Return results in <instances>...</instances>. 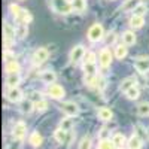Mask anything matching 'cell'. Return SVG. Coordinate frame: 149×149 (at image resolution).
<instances>
[{
	"label": "cell",
	"instance_id": "cell-10",
	"mask_svg": "<svg viewBox=\"0 0 149 149\" xmlns=\"http://www.w3.org/2000/svg\"><path fill=\"white\" fill-rule=\"evenodd\" d=\"M6 98L9 102H14V103H18L22 100V91L19 88H17V86H14V88H9L8 93H6Z\"/></svg>",
	"mask_w": 149,
	"mask_h": 149
},
{
	"label": "cell",
	"instance_id": "cell-39",
	"mask_svg": "<svg viewBox=\"0 0 149 149\" xmlns=\"http://www.w3.org/2000/svg\"><path fill=\"white\" fill-rule=\"evenodd\" d=\"M136 130L139 131V133H137V136H139V134H142V139H145V137H146V131H145V128H143L142 125H136Z\"/></svg>",
	"mask_w": 149,
	"mask_h": 149
},
{
	"label": "cell",
	"instance_id": "cell-42",
	"mask_svg": "<svg viewBox=\"0 0 149 149\" xmlns=\"http://www.w3.org/2000/svg\"><path fill=\"white\" fill-rule=\"evenodd\" d=\"M107 42H109V43L115 42V33H110V34H109V37H107Z\"/></svg>",
	"mask_w": 149,
	"mask_h": 149
},
{
	"label": "cell",
	"instance_id": "cell-19",
	"mask_svg": "<svg viewBox=\"0 0 149 149\" xmlns=\"http://www.w3.org/2000/svg\"><path fill=\"white\" fill-rule=\"evenodd\" d=\"M17 21H18L19 24H29V22L31 21V15H30V12H29V10H26V9H22V10H21V14L17 17Z\"/></svg>",
	"mask_w": 149,
	"mask_h": 149
},
{
	"label": "cell",
	"instance_id": "cell-17",
	"mask_svg": "<svg viewBox=\"0 0 149 149\" xmlns=\"http://www.w3.org/2000/svg\"><path fill=\"white\" fill-rule=\"evenodd\" d=\"M145 24V18L143 17H139V15H133L130 18V26L133 29H142Z\"/></svg>",
	"mask_w": 149,
	"mask_h": 149
},
{
	"label": "cell",
	"instance_id": "cell-3",
	"mask_svg": "<svg viewBox=\"0 0 149 149\" xmlns=\"http://www.w3.org/2000/svg\"><path fill=\"white\" fill-rule=\"evenodd\" d=\"M103 39V27H102V24H94V26L90 27L88 30V40L95 43L98 40H102Z\"/></svg>",
	"mask_w": 149,
	"mask_h": 149
},
{
	"label": "cell",
	"instance_id": "cell-13",
	"mask_svg": "<svg viewBox=\"0 0 149 149\" xmlns=\"http://www.w3.org/2000/svg\"><path fill=\"white\" fill-rule=\"evenodd\" d=\"M127 146H128V149H140L142 148V139L137 134H133L127 142Z\"/></svg>",
	"mask_w": 149,
	"mask_h": 149
},
{
	"label": "cell",
	"instance_id": "cell-34",
	"mask_svg": "<svg viewBox=\"0 0 149 149\" xmlns=\"http://www.w3.org/2000/svg\"><path fill=\"white\" fill-rule=\"evenodd\" d=\"M34 109H36V110H39V112L46 110V109H48V103H46V100H43V98H42L40 102L34 103Z\"/></svg>",
	"mask_w": 149,
	"mask_h": 149
},
{
	"label": "cell",
	"instance_id": "cell-27",
	"mask_svg": "<svg viewBox=\"0 0 149 149\" xmlns=\"http://www.w3.org/2000/svg\"><path fill=\"white\" fill-rule=\"evenodd\" d=\"M29 34V29H27V24H19V26L17 27V36L19 37V39H24Z\"/></svg>",
	"mask_w": 149,
	"mask_h": 149
},
{
	"label": "cell",
	"instance_id": "cell-41",
	"mask_svg": "<svg viewBox=\"0 0 149 149\" xmlns=\"http://www.w3.org/2000/svg\"><path fill=\"white\" fill-rule=\"evenodd\" d=\"M97 85L100 86V90H103V88H104V79L98 78V79H97Z\"/></svg>",
	"mask_w": 149,
	"mask_h": 149
},
{
	"label": "cell",
	"instance_id": "cell-15",
	"mask_svg": "<svg viewBox=\"0 0 149 149\" xmlns=\"http://www.w3.org/2000/svg\"><path fill=\"white\" fill-rule=\"evenodd\" d=\"M19 81H21V78H19L18 73H9L8 78H6V85L9 88H14V86H17L19 84Z\"/></svg>",
	"mask_w": 149,
	"mask_h": 149
},
{
	"label": "cell",
	"instance_id": "cell-7",
	"mask_svg": "<svg viewBox=\"0 0 149 149\" xmlns=\"http://www.w3.org/2000/svg\"><path fill=\"white\" fill-rule=\"evenodd\" d=\"M85 48L82 45H76L72 51H70V61L72 63H78V61H81L84 57H85Z\"/></svg>",
	"mask_w": 149,
	"mask_h": 149
},
{
	"label": "cell",
	"instance_id": "cell-23",
	"mask_svg": "<svg viewBox=\"0 0 149 149\" xmlns=\"http://www.w3.org/2000/svg\"><path fill=\"white\" fill-rule=\"evenodd\" d=\"M33 107H34V104H33V102L30 100H24L22 103H21V112L22 113H30V112L33 110Z\"/></svg>",
	"mask_w": 149,
	"mask_h": 149
},
{
	"label": "cell",
	"instance_id": "cell-29",
	"mask_svg": "<svg viewBox=\"0 0 149 149\" xmlns=\"http://www.w3.org/2000/svg\"><path fill=\"white\" fill-rule=\"evenodd\" d=\"M139 5L137 0H127L125 3L122 5V10L124 12H128V10H134V8Z\"/></svg>",
	"mask_w": 149,
	"mask_h": 149
},
{
	"label": "cell",
	"instance_id": "cell-24",
	"mask_svg": "<svg viewBox=\"0 0 149 149\" xmlns=\"http://www.w3.org/2000/svg\"><path fill=\"white\" fill-rule=\"evenodd\" d=\"M72 6H73V9L76 10V12H84V10L86 9L85 0H73V2H72Z\"/></svg>",
	"mask_w": 149,
	"mask_h": 149
},
{
	"label": "cell",
	"instance_id": "cell-14",
	"mask_svg": "<svg viewBox=\"0 0 149 149\" xmlns=\"http://www.w3.org/2000/svg\"><path fill=\"white\" fill-rule=\"evenodd\" d=\"M97 115L102 121H110L112 118H113V113H112V110L109 107H100L98 112H97Z\"/></svg>",
	"mask_w": 149,
	"mask_h": 149
},
{
	"label": "cell",
	"instance_id": "cell-12",
	"mask_svg": "<svg viewBox=\"0 0 149 149\" xmlns=\"http://www.w3.org/2000/svg\"><path fill=\"white\" fill-rule=\"evenodd\" d=\"M40 79L45 82V84H54L55 82V79H57V74L52 72V70H45V72H42V74H40Z\"/></svg>",
	"mask_w": 149,
	"mask_h": 149
},
{
	"label": "cell",
	"instance_id": "cell-33",
	"mask_svg": "<svg viewBox=\"0 0 149 149\" xmlns=\"http://www.w3.org/2000/svg\"><path fill=\"white\" fill-rule=\"evenodd\" d=\"M113 146H115L113 142H110L109 139H104V140H100L97 149H113Z\"/></svg>",
	"mask_w": 149,
	"mask_h": 149
},
{
	"label": "cell",
	"instance_id": "cell-25",
	"mask_svg": "<svg viewBox=\"0 0 149 149\" xmlns=\"http://www.w3.org/2000/svg\"><path fill=\"white\" fill-rule=\"evenodd\" d=\"M66 133H67V131H64L63 128L55 130V133H54V139H55L58 143H64V142H66Z\"/></svg>",
	"mask_w": 149,
	"mask_h": 149
},
{
	"label": "cell",
	"instance_id": "cell-35",
	"mask_svg": "<svg viewBox=\"0 0 149 149\" xmlns=\"http://www.w3.org/2000/svg\"><path fill=\"white\" fill-rule=\"evenodd\" d=\"M79 149H91V139L90 137H84L79 143Z\"/></svg>",
	"mask_w": 149,
	"mask_h": 149
},
{
	"label": "cell",
	"instance_id": "cell-6",
	"mask_svg": "<svg viewBox=\"0 0 149 149\" xmlns=\"http://www.w3.org/2000/svg\"><path fill=\"white\" fill-rule=\"evenodd\" d=\"M61 110L64 112L66 115L69 116H76L79 113V107L76 103H73V102H64V103H61Z\"/></svg>",
	"mask_w": 149,
	"mask_h": 149
},
{
	"label": "cell",
	"instance_id": "cell-4",
	"mask_svg": "<svg viewBox=\"0 0 149 149\" xmlns=\"http://www.w3.org/2000/svg\"><path fill=\"white\" fill-rule=\"evenodd\" d=\"M46 93L49 94V97L55 98V100H60V98H63V97H64V94H66L64 88H63L61 85H58V84H49V85H48Z\"/></svg>",
	"mask_w": 149,
	"mask_h": 149
},
{
	"label": "cell",
	"instance_id": "cell-11",
	"mask_svg": "<svg viewBox=\"0 0 149 149\" xmlns=\"http://www.w3.org/2000/svg\"><path fill=\"white\" fill-rule=\"evenodd\" d=\"M134 67L137 69V72H140V73L149 72V58H137L136 63H134Z\"/></svg>",
	"mask_w": 149,
	"mask_h": 149
},
{
	"label": "cell",
	"instance_id": "cell-38",
	"mask_svg": "<svg viewBox=\"0 0 149 149\" xmlns=\"http://www.w3.org/2000/svg\"><path fill=\"white\" fill-rule=\"evenodd\" d=\"M30 100L33 102V103H37V102H40L42 100V97H40V93H31V95H30Z\"/></svg>",
	"mask_w": 149,
	"mask_h": 149
},
{
	"label": "cell",
	"instance_id": "cell-5",
	"mask_svg": "<svg viewBox=\"0 0 149 149\" xmlns=\"http://www.w3.org/2000/svg\"><path fill=\"white\" fill-rule=\"evenodd\" d=\"M48 55H49V52H48L46 48H39V49H36V52L33 54V63H34L36 66L43 64L45 61L48 60Z\"/></svg>",
	"mask_w": 149,
	"mask_h": 149
},
{
	"label": "cell",
	"instance_id": "cell-20",
	"mask_svg": "<svg viewBox=\"0 0 149 149\" xmlns=\"http://www.w3.org/2000/svg\"><path fill=\"white\" fill-rule=\"evenodd\" d=\"M112 142H113V145L116 146V148H122L124 145L127 143V140H125V136L124 134H121V133H116L113 137H112Z\"/></svg>",
	"mask_w": 149,
	"mask_h": 149
},
{
	"label": "cell",
	"instance_id": "cell-40",
	"mask_svg": "<svg viewBox=\"0 0 149 149\" xmlns=\"http://www.w3.org/2000/svg\"><path fill=\"white\" fill-rule=\"evenodd\" d=\"M107 134H109V133H107V130H106V128H103V130L100 131V136H98V137H100L102 140H104V139H107Z\"/></svg>",
	"mask_w": 149,
	"mask_h": 149
},
{
	"label": "cell",
	"instance_id": "cell-36",
	"mask_svg": "<svg viewBox=\"0 0 149 149\" xmlns=\"http://www.w3.org/2000/svg\"><path fill=\"white\" fill-rule=\"evenodd\" d=\"M9 10H10V14L17 18V17L21 14V10H22V9H21L18 5H14V3H12V5H9Z\"/></svg>",
	"mask_w": 149,
	"mask_h": 149
},
{
	"label": "cell",
	"instance_id": "cell-21",
	"mask_svg": "<svg viewBox=\"0 0 149 149\" xmlns=\"http://www.w3.org/2000/svg\"><path fill=\"white\" fill-rule=\"evenodd\" d=\"M122 42L125 45H134L136 43V34L133 31H125L122 34Z\"/></svg>",
	"mask_w": 149,
	"mask_h": 149
},
{
	"label": "cell",
	"instance_id": "cell-30",
	"mask_svg": "<svg viewBox=\"0 0 149 149\" xmlns=\"http://www.w3.org/2000/svg\"><path fill=\"white\" fill-rule=\"evenodd\" d=\"M148 12V6L146 5H143V3H139L137 6L134 8V10H133V14L134 15H139V17H143L145 14Z\"/></svg>",
	"mask_w": 149,
	"mask_h": 149
},
{
	"label": "cell",
	"instance_id": "cell-32",
	"mask_svg": "<svg viewBox=\"0 0 149 149\" xmlns=\"http://www.w3.org/2000/svg\"><path fill=\"white\" fill-rule=\"evenodd\" d=\"M137 113L140 116H148L149 115V103H140L137 107Z\"/></svg>",
	"mask_w": 149,
	"mask_h": 149
},
{
	"label": "cell",
	"instance_id": "cell-37",
	"mask_svg": "<svg viewBox=\"0 0 149 149\" xmlns=\"http://www.w3.org/2000/svg\"><path fill=\"white\" fill-rule=\"evenodd\" d=\"M84 58H85V63H95V54L94 52H86Z\"/></svg>",
	"mask_w": 149,
	"mask_h": 149
},
{
	"label": "cell",
	"instance_id": "cell-9",
	"mask_svg": "<svg viewBox=\"0 0 149 149\" xmlns=\"http://www.w3.org/2000/svg\"><path fill=\"white\" fill-rule=\"evenodd\" d=\"M26 133H27V125L24 122H17L15 127H14V131H12V134H14V139H17L18 142L22 140L24 137H26Z\"/></svg>",
	"mask_w": 149,
	"mask_h": 149
},
{
	"label": "cell",
	"instance_id": "cell-1",
	"mask_svg": "<svg viewBox=\"0 0 149 149\" xmlns=\"http://www.w3.org/2000/svg\"><path fill=\"white\" fill-rule=\"evenodd\" d=\"M49 3H51L52 10L61 15H67L73 10V6L69 0H49Z\"/></svg>",
	"mask_w": 149,
	"mask_h": 149
},
{
	"label": "cell",
	"instance_id": "cell-2",
	"mask_svg": "<svg viewBox=\"0 0 149 149\" xmlns=\"http://www.w3.org/2000/svg\"><path fill=\"white\" fill-rule=\"evenodd\" d=\"M15 36H17V29L12 27V24L5 22V24H3V39H5L6 49L12 45V42L15 40Z\"/></svg>",
	"mask_w": 149,
	"mask_h": 149
},
{
	"label": "cell",
	"instance_id": "cell-8",
	"mask_svg": "<svg viewBox=\"0 0 149 149\" xmlns=\"http://www.w3.org/2000/svg\"><path fill=\"white\" fill-rule=\"evenodd\" d=\"M98 63H100V66L103 69H107L112 63V54L107 48H103L100 51V55H98Z\"/></svg>",
	"mask_w": 149,
	"mask_h": 149
},
{
	"label": "cell",
	"instance_id": "cell-18",
	"mask_svg": "<svg viewBox=\"0 0 149 149\" xmlns=\"http://www.w3.org/2000/svg\"><path fill=\"white\" fill-rule=\"evenodd\" d=\"M5 69H6L8 74H9V73H18V72H19V64H18V61L10 60V61H6Z\"/></svg>",
	"mask_w": 149,
	"mask_h": 149
},
{
	"label": "cell",
	"instance_id": "cell-31",
	"mask_svg": "<svg viewBox=\"0 0 149 149\" xmlns=\"http://www.w3.org/2000/svg\"><path fill=\"white\" fill-rule=\"evenodd\" d=\"M73 127V121L70 118H64V119H61L60 122V128H63L64 131H70Z\"/></svg>",
	"mask_w": 149,
	"mask_h": 149
},
{
	"label": "cell",
	"instance_id": "cell-28",
	"mask_svg": "<svg viewBox=\"0 0 149 149\" xmlns=\"http://www.w3.org/2000/svg\"><path fill=\"white\" fill-rule=\"evenodd\" d=\"M134 84H136V81L133 79V78H128V79H124L122 82H121V91H127V90H130L131 86H134Z\"/></svg>",
	"mask_w": 149,
	"mask_h": 149
},
{
	"label": "cell",
	"instance_id": "cell-22",
	"mask_svg": "<svg viewBox=\"0 0 149 149\" xmlns=\"http://www.w3.org/2000/svg\"><path fill=\"white\" fill-rule=\"evenodd\" d=\"M125 95H127V98H130V100H137L139 95H140V91H139V88H136V85H134L130 90L125 91Z\"/></svg>",
	"mask_w": 149,
	"mask_h": 149
},
{
	"label": "cell",
	"instance_id": "cell-26",
	"mask_svg": "<svg viewBox=\"0 0 149 149\" xmlns=\"http://www.w3.org/2000/svg\"><path fill=\"white\" fill-rule=\"evenodd\" d=\"M125 55H127V48L124 45H118L115 48V57L118 60H122V58H125Z\"/></svg>",
	"mask_w": 149,
	"mask_h": 149
},
{
	"label": "cell",
	"instance_id": "cell-43",
	"mask_svg": "<svg viewBox=\"0 0 149 149\" xmlns=\"http://www.w3.org/2000/svg\"><path fill=\"white\" fill-rule=\"evenodd\" d=\"M118 149H122V148H118Z\"/></svg>",
	"mask_w": 149,
	"mask_h": 149
},
{
	"label": "cell",
	"instance_id": "cell-16",
	"mask_svg": "<svg viewBox=\"0 0 149 149\" xmlns=\"http://www.w3.org/2000/svg\"><path fill=\"white\" fill-rule=\"evenodd\" d=\"M29 142H30V145L33 146V148H39L40 145H42V142H43V139H42V136L37 133V131H33L31 134H30V139H29Z\"/></svg>",
	"mask_w": 149,
	"mask_h": 149
}]
</instances>
